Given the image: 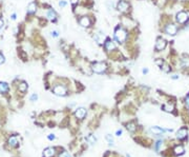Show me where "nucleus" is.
Listing matches in <instances>:
<instances>
[{"instance_id":"nucleus-1","label":"nucleus","mask_w":189,"mask_h":157,"mask_svg":"<svg viewBox=\"0 0 189 157\" xmlns=\"http://www.w3.org/2000/svg\"><path fill=\"white\" fill-rule=\"evenodd\" d=\"M126 38H127V33H126V31L122 27H118L116 31H115V39L122 43L126 40Z\"/></svg>"},{"instance_id":"nucleus-2","label":"nucleus","mask_w":189,"mask_h":157,"mask_svg":"<svg viewBox=\"0 0 189 157\" xmlns=\"http://www.w3.org/2000/svg\"><path fill=\"white\" fill-rule=\"evenodd\" d=\"M92 71L94 72V73H97V74H102V73H104L105 71H106V69H107V67H106V65L105 63H103V62H96V63H93L92 65Z\"/></svg>"},{"instance_id":"nucleus-3","label":"nucleus","mask_w":189,"mask_h":157,"mask_svg":"<svg viewBox=\"0 0 189 157\" xmlns=\"http://www.w3.org/2000/svg\"><path fill=\"white\" fill-rule=\"evenodd\" d=\"M53 92H54V94H56V95H58V96H65L66 93H67L65 87L60 85V84H59V85H56V87L53 89Z\"/></svg>"},{"instance_id":"nucleus-4","label":"nucleus","mask_w":189,"mask_h":157,"mask_svg":"<svg viewBox=\"0 0 189 157\" xmlns=\"http://www.w3.org/2000/svg\"><path fill=\"white\" fill-rule=\"evenodd\" d=\"M188 19H189L188 14H186L185 12H180V13L177 14V21H178L179 23H181V24L187 22Z\"/></svg>"},{"instance_id":"nucleus-5","label":"nucleus","mask_w":189,"mask_h":157,"mask_svg":"<svg viewBox=\"0 0 189 157\" xmlns=\"http://www.w3.org/2000/svg\"><path fill=\"white\" fill-rule=\"evenodd\" d=\"M165 32H166V34H168V35L175 36V35L177 34V32H178V28H177V26H176L175 24H168V25H166V27H165Z\"/></svg>"},{"instance_id":"nucleus-6","label":"nucleus","mask_w":189,"mask_h":157,"mask_svg":"<svg viewBox=\"0 0 189 157\" xmlns=\"http://www.w3.org/2000/svg\"><path fill=\"white\" fill-rule=\"evenodd\" d=\"M166 48V40L163 38H158L155 42V49L158 51H162Z\"/></svg>"},{"instance_id":"nucleus-7","label":"nucleus","mask_w":189,"mask_h":157,"mask_svg":"<svg viewBox=\"0 0 189 157\" xmlns=\"http://www.w3.org/2000/svg\"><path fill=\"white\" fill-rule=\"evenodd\" d=\"M75 115H76V117L79 118V119L84 118V116L86 115V109H84V108H78V109L76 110Z\"/></svg>"},{"instance_id":"nucleus-8","label":"nucleus","mask_w":189,"mask_h":157,"mask_svg":"<svg viewBox=\"0 0 189 157\" xmlns=\"http://www.w3.org/2000/svg\"><path fill=\"white\" fill-rule=\"evenodd\" d=\"M128 8H129V5H128V3L126 2V1H120L119 3H118V5H117V9L120 11V12H126L128 10Z\"/></svg>"},{"instance_id":"nucleus-9","label":"nucleus","mask_w":189,"mask_h":157,"mask_svg":"<svg viewBox=\"0 0 189 157\" xmlns=\"http://www.w3.org/2000/svg\"><path fill=\"white\" fill-rule=\"evenodd\" d=\"M187 129H185V128H181L179 131H178V133H177V138L178 139H180V140H182V139H184V138H186V136H187Z\"/></svg>"},{"instance_id":"nucleus-10","label":"nucleus","mask_w":189,"mask_h":157,"mask_svg":"<svg viewBox=\"0 0 189 157\" xmlns=\"http://www.w3.org/2000/svg\"><path fill=\"white\" fill-rule=\"evenodd\" d=\"M105 40V35L102 33V32H99L98 34L94 35V41L98 42L99 44H102Z\"/></svg>"},{"instance_id":"nucleus-11","label":"nucleus","mask_w":189,"mask_h":157,"mask_svg":"<svg viewBox=\"0 0 189 157\" xmlns=\"http://www.w3.org/2000/svg\"><path fill=\"white\" fill-rule=\"evenodd\" d=\"M105 49L108 51V52H112L113 50H115L116 49V45H115V43L112 41V40H106V42H105Z\"/></svg>"},{"instance_id":"nucleus-12","label":"nucleus","mask_w":189,"mask_h":157,"mask_svg":"<svg viewBox=\"0 0 189 157\" xmlns=\"http://www.w3.org/2000/svg\"><path fill=\"white\" fill-rule=\"evenodd\" d=\"M55 154V150L53 148H47L43 152V157H53Z\"/></svg>"},{"instance_id":"nucleus-13","label":"nucleus","mask_w":189,"mask_h":157,"mask_svg":"<svg viewBox=\"0 0 189 157\" xmlns=\"http://www.w3.org/2000/svg\"><path fill=\"white\" fill-rule=\"evenodd\" d=\"M46 17L49 18L51 21H55V20L57 19V14H56V12H55V11L50 10L49 12H47V14H46Z\"/></svg>"},{"instance_id":"nucleus-14","label":"nucleus","mask_w":189,"mask_h":157,"mask_svg":"<svg viewBox=\"0 0 189 157\" xmlns=\"http://www.w3.org/2000/svg\"><path fill=\"white\" fill-rule=\"evenodd\" d=\"M166 130H164V129H162V128H160V127H151L150 128V132H152L153 134H155V135H160V134H162L163 132H165Z\"/></svg>"},{"instance_id":"nucleus-15","label":"nucleus","mask_w":189,"mask_h":157,"mask_svg":"<svg viewBox=\"0 0 189 157\" xmlns=\"http://www.w3.org/2000/svg\"><path fill=\"white\" fill-rule=\"evenodd\" d=\"M184 152H185V149L183 146H177L173 149V153L176 155H182V154H184Z\"/></svg>"},{"instance_id":"nucleus-16","label":"nucleus","mask_w":189,"mask_h":157,"mask_svg":"<svg viewBox=\"0 0 189 157\" xmlns=\"http://www.w3.org/2000/svg\"><path fill=\"white\" fill-rule=\"evenodd\" d=\"M89 24H90V20H89L88 17H82L80 19V25H82L84 27H87V26H89Z\"/></svg>"},{"instance_id":"nucleus-17","label":"nucleus","mask_w":189,"mask_h":157,"mask_svg":"<svg viewBox=\"0 0 189 157\" xmlns=\"http://www.w3.org/2000/svg\"><path fill=\"white\" fill-rule=\"evenodd\" d=\"M180 65H181V67L182 68H189V57H183L182 59H181V62H180Z\"/></svg>"},{"instance_id":"nucleus-18","label":"nucleus","mask_w":189,"mask_h":157,"mask_svg":"<svg viewBox=\"0 0 189 157\" xmlns=\"http://www.w3.org/2000/svg\"><path fill=\"white\" fill-rule=\"evenodd\" d=\"M36 10H37L36 4L34 2H32L27 6V14H34V13H36Z\"/></svg>"},{"instance_id":"nucleus-19","label":"nucleus","mask_w":189,"mask_h":157,"mask_svg":"<svg viewBox=\"0 0 189 157\" xmlns=\"http://www.w3.org/2000/svg\"><path fill=\"white\" fill-rule=\"evenodd\" d=\"M9 91V84L6 82L0 81V92L1 93H6Z\"/></svg>"},{"instance_id":"nucleus-20","label":"nucleus","mask_w":189,"mask_h":157,"mask_svg":"<svg viewBox=\"0 0 189 157\" xmlns=\"http://www.w3.org/2000/svg\"><path fill=\"white\" fill-rule=\"evenodd\" d=\"M17 144H18V139L16 138L15 136H12V137L9 139V145H10V146L16 147V146H17Z\"/></svg>"},{"instance_id":"nucleus-21","label":"nucleus","mask_w":189,"mask_h":157,"mask_svg":"<svg viewBox=\"0 0 189 157\" xmlns=\"http://www.w3.org/2000/svg\"><path fill=\"white\" fill-rule=\"evenodd\" d=\"M126 128H127V130H128V131H130V132H135V131H136V129H137L136 124H135L133 122H129V123H127V125H126Z\"/></svg>"},{"instance_id":"nucleus-22","label":"nucleus","mask_w":189,"mask_h":157,"mask_svg":"<svg viewBox=\"0 0 189 157\" xmlns=\"http://www.w3.org/2000/svg\"><path fill=\"white\" fill-rule=\"evenodd\" d=\"M26 90H27V83L26 82H21L20 84H19V91L20 92H22V93H24V92H26Z\"/></svg>"},{"instance_id":"nucleus-23","label":"nucleus","mask_w":189,"mask_h":157,"mask_svg":"<svg viewBox=\"0 0 189 157\" xmlns=\"http://www.w3.org/2000/svg\"><path fill=\"white\" fill-rule=\"evenodd\" d=\"M162 109L164 110V111H166V112H171L173 110V104H164L162 106Z\"/></svg>"},{"instance_id":"nucleus-24","label":"nucleus","mask_w":189,"mask_h":157,"mask_svg":"<svg viewBox=\"0 0 189 157\" xmlns=\"http://www.w3.org/2000/svg\"><path fill=\"white\" fill-rule=\"evenodd\" d=\"M86 140H87V141H89V142H90V144H91V145H93V144H94V142H96V141H97V139H96V137H94V136H93V135H91V134H90V135H88V136H87V138H86Z\"/></svg>"},{"instance_id":"nucleus-25","label":"nucleus","mask_w":189,"mask_h":157,"mask_svg":"<svg viewBox=\"0 0 189 157\" xmlns=\"http://www.w3.org/2000/svg\"><path fill=\"white\" fill-rule=\"evenodd\" d=\"M160 68H161V69H162V70H163L165 73H168V72L170 71V68L168 67V65H167V63H165V62H164V63H163V65H162Z\"/></svg>"},{"instance_id":"nucleus-26","label":"nucleus","mask_w":189,"mask_h":157,"mask_svg":"<svg viewBox=\"0 0 189 157\" xmlns=\"http://www.w3.org/2000/svg\"><path fill=\"white\" fill-rule=\"evenodd\" d=\"M106 140L108 141V144L109 145H114V139H113V137H112V135H106Z\"/></svg>"},{"instance_id":"nucleus-27","label":"nucleus","mask_w":189,"mask_h":157,"mask_svg":"<svg viewBox=\"0 0 189 157\" xmlns=\"http://www.w3.org/2000/svg\"><path fill=\"white\" fill-rule=\"evenodd\" d=\"M38 99V95L37 94H33V95L30 96V101H36Z\"/></svg>"},{"instance_id":"nucleus-28","label":"nucleus","mask_w":189,"mask_h":157,"mask_svg":"<svg viewBox=\"0 0 189 157\" xmlns=\"http://www.w3.org/2000/svg\"><path fill=\"white\" fill-rule=\"evenodd\" d=\"M155 63H156L158 66H159V67H161V66L164 63V61H163L162 59H156V60H155Z\"/></svg>"},{"instance_id":"nucleus-29","label":"nucleus","mask_w":189,"mask_h":157,"mask_svg":"<svg viewBox=\"0 0 189 157\" xmlns=\"http://www.w3.org/2000/svg\"><path fill=\"white\" fill-rule=\"evenodd\" d=\"M59 157H72V156H70L67 152H63V153H61V154H60V156H59Z\"/></svg>"},{"instance_id":"nucleus-30","label":"nucleus","mask_w":189,"mask_h":157,"mask_svg":"<svg viewBox=\"0 0 189 157\" xmlns=\"http://www.w3.org/2000/svg\"><path fill=\"white\" fill-rule=\"evenodd\" d=\"M51 34H52V36H53V37H58V36H59V34H58L57 31H53V32H52Z\"/></svg>"},{"instance_id":"nucleus-31","label":"nucleus","mask_w":189,"mask_h":157,"mask_svg":"<svg viewBox=\"0 0 189 157\" xmlns=\"http://www.w3.org/2000/svg\"><path fill=\"white\" fill-rule=\"evenodd\" d=\"M161 145H162V141H158L156 145H155V150H159V148H160Z\"/></svg>"},{"instance_id":"nucleus-32","label":"nucleus","mask_w":189,"mask_h":157,"mask_svg":"<svg viewBox=\"0 0 189 157\" xmlns=\"http://www.w3.org/2000/svg\"><path fill=\"white\" fill-rule=\"evenodd\" d=\"M59 5H60L61 8H64V6L66 5V2H65V1H60V2H59Z\"/></svg>"},{"instance_id":"nucleus-33","label":"nucleus","mask_w":189,"mask_h":157,"mask_svg":"<svg viewBox=\"0 0 189 157\" xmlns=\"http://www.w3.org/2000/svg\"><path fill=\"white\" fill-rule=\"evenodd\" d=\"M3 62H4V57H3V55L0 54V65L3 63Z\"/></svg>"},{"instance_id":"nucleus-34","label":"nucleus","mask_w":189,"mask_h":157,"mask_svg":"<svg viewBox=\"0 0 189 157\" xmlns=\"http://www.w3.org/2000/svg\"><path fill=\"white\" fill-rule=\"evenodd\" d=\"M49 139H50V140H54V139H55V135H54V134H51V135L49 136Z\"/></svg>"},{"instance_id":"nucleus-35","label":"nucleus","mask_w":189,"mask_h":157,"mask_svg":"<svg viewBox=\"0 0 189 157\" xmlns=\"http://www.w3.org/2000/svg\"><path fill=\"white\" fill-rule=\"evenodd\" d=\"M116 134H117V136H120V135L122 134V130H118V131L116 132Z\"/></svg>"},{"instance_id":"nucleus-36","label":"nucleus","mask_w":189,"mask_h":157,"mask_svg":"<svg viewBox=\"0 0 189 157\" xmlns=\"http://www.w3.org/2000/svg\"><path fill=\"white\" fill-rule=\"evenodd\" d=\"M70 2H72V4H77L78 3V0H70Z\"/></svg>"},{"instance_id":"nucleus-37","label":"nucleus","mask_w":189,"mask_h":157,"mask_svg":"<svg viewBox=\"0 0 189 157\" xmlns=\"http://www.w3.org/2000/svg\"><path fill=\"white\" fill-rule=\"evenodd\" d=\"M179 77H180L179 75H173L171 78H172V79H179Z\"/></svg>"},{"instance_id":"nucleus-38","label":"nucleus","mask_w":189,"mask_h":157,"mask_svg":"<svg viewBox=\"0 0 189 157\" xmlns=\"http://www.w3.org/2000/svg\"><path fill=\"white\" fill-rule=\"evenodd\" d=\"M142 72H143V74H147V73H148V69L144 68V69H143V71H142Z\"/></svg>"},{"instance_id":"nucleus-39","label":"nucleus","mask_w":189,"mask_h":157,"mask_svg":"<svg viewBox=\"0 0 189 157\" xmlns=\"http://www.w3.org/2000/svg\"><path fill=\"white\" fill-rule=\"evenodd\" d=\"M186 103H187V105L189 106V95H188L187 98H186Z\"/></svg>"},{"instance_id":"nucleus-40","label":"nucleus","mask_w":189,"mask_h":157,"mask_svg":"<svg viewBox=\"0 0 189 157\" xmlns=\"http://www.w3.org/2000/svg\"><path fill=\"white\" fill-rule=\"evenodd\" d=\"M2 25H3V21H2L1 19H0V28L2 27Z\"/></svg>"},{"instance_id":"nucleus-41","label":"nucleus","mask_w":189,"mask_h":157,"mask_svg":"<svg viewBox=\"0 0 189 157\" xmlns=\"http://www.w3.org/2000/svg\"><path fill=\"white\" fill-rule=\"evenodd\" d=\"M12 19H13V20L16 19V14H13V15H12Z\"/></svg>"},{"instance_id":"nucleus-42","label":"nucleus","mask_w":189,"mask_h":157,"mask_svg":"<svg viewBox=\"0 0 189 157\" xmlns=\"http://www.w3.org/2000/svg\"><path fill=\"white\" fill-rule=\"evenodd\" d=\"M126 157H131V156H130V155H128V154H127V155H126Z\"/></svg>"}]
</instances>
